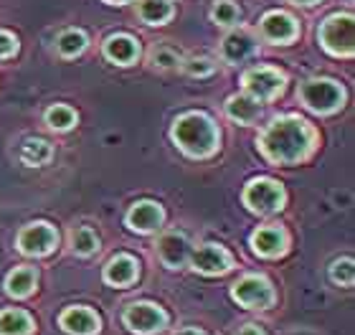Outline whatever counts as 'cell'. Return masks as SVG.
I'll list each match as a JSON object with an SVG mask.
<instances>
[{"instance_id": "cell-1", "label": "cell", "mask_w": 355, "mask_h": 335, "mask_svg": "<svg viewBox=\"0 0 355 335\" xmlns=\"http://www.w3.org/2000/svg\"><path fill=\"white\" fill-rule=\"evenodd\" d=\"M257 145L269 163L295 165L307 160L315 153L318 132L307 119L297 117V114H282L261 130Z\"/></svg>"}, {"instance_id": "cell-2", "label": "cell", "mask_w": 355, "mask_h": 335, "mask_svg": "<svg viewBox=\"0 0 355 335\" xmlns=\"http://www.w3.org/2000/svg\"><path fill=\"white\" fill-rule=\"evenodd\" d=\"M173 142L183 150L188 157H211L221 145V132L216 122L203 112H183L173 122Z\"/></svg>"}, {"instance_id": "cell-3", "label": "cell", "mask_w": 355, "mask_h": 335, "mask_svg": "<svg viewBox=\"0 0 355 335\" xmlns=\"http://www.w3.org/2000/svg\"><path fill=\"white\" fill-rule=\"evenodd\" d=\"M318 41L330 56L350 59L355 53V18L353 13H335L320 23Z\"/></svg>"}, {"instance_id": "cell-4", "label": "cell", "mask_w": 355, "mask_h": 335, "mask_svg": "<svg viewBox=\"0 0 355 335\" xmlns=\"http://www.w3.org/2000/svg\"><path fill=\"white\" fill-rule=\"evenodd\" d=\"M300 102L315 114H333L345 105V89L333 79H307L300 84Z\"/></svg>"}, {"instance_id": "cell-5", "label": "cell", "mask_w": 355, "mask_h": 335, "mask_svg": "<svg viewBox=\"0 0 355 335\" xmlns=\"http://www.w3.org/2000/svg\"><path fill=\"white\" fill-rule=\"evenodd\" d=\"M244 206L254 214H277L284 209V188L272 178H254L244 188Z\"/></svg>"}, {"instance_id": "cell-6", "label": "cell", "mask_w": 355, "mask_h": 335, "mask_svg": "<svg viewBox=\"0 0 355 335\" xmlns=\"http://www.w3.org/2000/svg\"><path fill=\"white\" fill-rule=\"evenodd\" d=\"M241 84H244V92L249 97L259 99V102H269V99H277L284 92L287 76L274 67H252L244 71Z\"/></svg>"}, {"instance_id": "cell-7", "label": "cell", "mask_w": 355, "mask_h": 335, "mask_svg": "<svg viewBox=\"0 0 355 335\" xmlns=\"http://www.w3.org/2000/svg\"><path fill=\"white\" fill-rule=\"evenodd\" d=\"M59 244V234L51 223L46 221H33L26 223L21 231H18V239H15V246L18 252L26 254V257H46L51 254Z\"/></svg>"}, {"instance_id": "cell-8", "label": "cell", "mask_w": 355, "mask_h": 335, "mask_svg": "<svg viewBox=\"0 0 355 335\" xmlns=\"http://www.w3.org/2000/svg\"><path fill=\"white\" fill-rule=\"evenodd\" d=\"M261 41L274 46H289L300 38V23L284 10H269L259 21Z\"/></svg>"}, {"instance_id": "cell-9", "label": "cell", "mask_w": 355, "mask_h": 335, "mask_svg": "<svg viewBox=\"0 0 355 335\" xmlns=\"http://www.w3.org/2000/svg\"><path fill=\"white\" fill-rule=\"evenodd\" d=\"M231 295H234V300H236L239 305L252 307V310H264V307H269L274 302L272 284L259 275L241 277V280L231 287Z\"/></svg>"}, {"instance_id": "cell-10", "label": "cell", "mask_w": 355, "mask_h": 335, "mask_svg": "<svg viewBox=\"0 0 355 335\" xmlns=\"http://www.w3.org/2000/svg\"><path fill=\"white\" fill-rule=\"evenodd\" d=\"M125 325L132 333L153 335L168 325V315L153 302H135L125 310Z\"/></svg>"}, {"instance_id": "cell-11", "label": "cell", "mask_w": 355, "mask_h": 335, "mask_svg": "<svg viewBox=\"0 0 355 335\" xmlns=\"http://www.w3.org/2000/svg\"><path fill=\"white\" fill-rule=\"evenodd\" d=\"M188 261L193 264L196 272L208 275V277L226 275V272L234 267V257H231V254L218 244H200L198 249H193L191 252Z\"/></svg>"}, {"instance_id": "cell-12", "label": "cell", "mask_w": 355, "mask_h": 335, "mask_svg": "<svg viewBox=\"0 0 355 335\" xmlns=\"http://www.w3.org/2000/svg\"><path fill=\"white\" fill-rule=\"evenodd\" d=\"M257 46H259V41L254 38V33H249L244 28H236V31H229L223 36L218 53H221V59L226 64H244L246 59H252L254 53H257Z\"/></svg>"}, {"instance_id": "cell-13", "label": "cell", "mask_w": 355, "mask_h": 335, "mask_svg": "<svg viewBox=\"0 0 355 335\" xmlns=\"http://www.w3.org/2000/svg\"><path fill=\"white\" fill-rule=\"evenodd\" d=\"M104 59L117 64V67H132L140 59V41L132 38L130 33H112L102 44Z\"/></svg>"}, {"instance_id": "cell-14", "label": "cell", "mask_w": 355, "mask_h": 335, "mask_svg": "<svg viewBox=\"0 0 355 335\" xmlns=\"http://www.w3.org/2000/svg\"><path fill=\"white\" fill-rule=\"evenodd\" d=\"M163 206L155 201H137L127 211V226L137 234H153L163 226Z\"/></svg>"}, {"instance_id": "cell-15", "label": "cell", "mask_w": 355, "mask_h": 335, "mask_svg": "<svg viewBox=\"0 0 355 335\" xmlns=\"http://www.w3.org/2000/svg\"><path fill=\"white\" fill-rule=\"evenodd\" d=\"M157 257L168 269H180L183 264H188V257H191V244L188 239L180 237V234H165L157 241Z\"/></svg>"}, {"instance_id": "cell-16", "label": "cell", "mask_w": 355, "mask_h": 335, "mask_svg": "<svg viewBox=\"0 0 355 335\" xmlns=\"http://www.w3.org/2000/svg\"><path fill=\"white\" fill-rule=\"evenodd\" d=\"M140 275V264L135 257L130 254H117L107 261L104 267V282L114 284V287H125V284H132Z\"/></svg>"}, {"instance_id": "cell-17", "label": "cell", "mask_w": 355, "mask_h": 335, "mask_svg": "<svg viewBox=\"0 0 355 335\" xmlns=\"http://www.w3.org/2000/svg\"><path fill=\"white\" fill-rule=\"evenodd\" d=\"M61 328L71 335H94L99 330V315L89 307H67L59 318Z\"/></svg>"}, {"instance_id": "cell-18", "label": "cell", "mask_w": 355, "mask_h": 335, "mask_svg": "<svg viewBox=\"0 0 355 335\" xmlns=\"http://www.w3.org/2000/svg\"><path fill=\"white\" fill-rule=\"evenodd\" d=\"M252 246L254 252L261 257H279L287 249V234L279 226H261L252 234Z\"/></svg>"}, {"instance_id": "cell-19", "label": "cell", "mask_w": 355, "mask_h": 335, "mask_svg": "<svg viewBox=\"0 0 355 335\" xmlns=\"http://www.w3.org/2000/svg\"><path fill=\"white\" fill-rule=\"evenodd\" d=\"M226 114L229 119L239 122V125H254L261 117V102L249 97V94H234L226 99Z\"/></svg>"}, {"instance_id": "cell-20", "label": "cell", "mask_w": 355, "mask_h": 335, "mask_svg": "<svg viewBox=\"0 0 355 335\" xmlns=\"http://www.w3.org/2000/svg\"><path fill=\"white\" fill-rule=\"evenodd\" d=\"M175 15L173 0H137V18L145 26H165Z\"/></svg>"}, {"instance_id": "cell-21", "label": "cell", "mask_w": 355, "mask_h": 335, "mask_svg": "<svg viewBox=\"0 0 355 335\" xmlns=\"http://www.w3.org/2000/svg\"><path fill=\"white\" fill-rule=\"evenodd\" d=\"M38 282V275L33 267H15L6 277V292L10 298H28Z\"/></svg>"}, {"instance_id": "cell-22", "label": "cell", "mask_w": 355, "mask_h": 335, "mask_svg": "<svg viewBox=\"0 0 355 335\" xmlns=\"http://www.w3.org/2000/svg\"><path fill=\"white\" fill-rule=\"evenodd\" d=\"M87 46H89V38L82 28L61 31L59 38H56V51H59L61 59H76V56H82Z\"/></svg>"}, {"instance_id": "cell-23", "label": "cell", "mask_w": 355, "mask_h": 335, "mask_svg": "<svg viewBox=\"0 0 355 335\" xmlns=\"http://www.w3.org/2000/svg\"><path fill=\"white\" fill-rule=\"evenodd\" d=\"M53 157V148L41 137H31V140L23 142L21 148V163L28 165V168H41Z\"/></svg>"}, {"instance_id": "cell-24", "label": "cell", "mask_w": 355, "mask_h": 335, "mask_svg": "<svg viewBox=\"0 0 355 335\" xmlns=\"http://www.w3.org/2000/svg\"><path fill=\"white\" fill-rule=\"evenodd\" d=\"M33 320L23 310H3L0 313V335H28Z\"/></svg>"}, {"instance_id": "cell-25", "label": "cell", "mask_w": 355, "mask_h": 335, "mask_svg": "<svg viewBox=\"0 0 355 335\" xmlns=\"http://www.w3.org/2000/svg\"><path fill=\"white\" fill-rule=\"evenodd\" d=\"M150 64H153L155 69L171 71V69H178L180 64H183V53L178 51L175 46L168 44V41H163V44L153 46V51H150Z\"/></svg>"}, {"instance_id": "cell-26", "label": "cell", "mask_w": 355, "mask_h": 335, "mask_svg": "<svg viewBox=\"0 0 355 335\" xmlns=\"http://www.w3.org/2000/svg\"><path fill=\"white\" fill-rule=\"evenodd\" d=\"M211 18L221 28H236L241 23V8L234 0H216L214 8H211Z\"/></svg>"}, {"instance_id": "cell-27", "label": "cell", "mask_w": 355, "mask_h": 335, "mask_svg": "<svg viewBox=\"0 0 355 335\" xmlns=\"http://www.w3.org/2000/svg\"><path fill=\"white\" fill-rule=\"evenodd\" d=\"M46 125L51 127V130H56V132H67V130H71V127L76 125V112L71 110V107L67 105H53L46 110L44 114Z\"/></svg>"}, {"instance_id": "cell-28", "label": "cell", "mask_w": 355, "mask_h": 335, "mask_svg": "<svg viewBox=\"0 0 355 335\" xmlns=\"http://www.w3.org/2000/svg\"><path fill=\"white\" fill-rule=\"evenodd\" d=\"M71 249L79 257H92L94 252H99V237L89 226H79L71 231Z\"/></svg>"}, {"instance_id": "cell-29", "label": "cell", "mask_w": 355, "mask_h": 335, "mask_svg": "<svg viewBox=\"0 0 355 335\" xmlns=\"http://www.w3.org/2000/svg\"><path fill=\"white\" fill-rule=\"evenodd\" d=\"M330 277L333 282L343 284V287H353L355 282V264L350 257H343V259H335L333 267H330Z\"/></svg>"}, {"instance_id": "cell-30", "label": "cell", "mask_w": 355, "mask_h": 335, "mask_svg": "<svg viewBox=\"0 0 355 335\" xmlns=\"http://www.w3.org/2000/svg\"><path fill=\"white\" fill-rule=\"evenodd\" d=\"M183 71L185 74H191V76H208V74H214L216 71V64L211 59H183Z\"/></svg>"}, {"instance_id": "cell-31", "label": "cell", "mask_w": 355, "mask_h": 335, "mask_svg": "<svg viewBox=\"0 0 355 335\" xmlns=\"http://www.w3.org/2000/svg\"><path fill=\"white\" fill-rule=\"evenodd\" d=\"M18 53V38L10 31L0 28V59H10Z\"/></svg>"}, {"instance_id": "cell-32", "label": "cell", "mask_w": 355, "mask_h": 335, "mask_svg": "<svg viewBox=\"0 0 355 335\" xmlns=\"http://www.w3.org/2000/svg\"><path fill=\"white\" fill-rule=\"evenodd\" d=\"M239 335H264V333H261L257 325H244V328L239 330Z\"/></svg>"}, {"instance_id": "cell-33", "label": "cell", "mask_w": 355, "mask_h": 335, "mask_svg": "<svg viewBox=\"0 0 355 335\" xmlns=\"http://www.w3.org/2000/svg\"><path fill=\"white\" fill-rule=\"evenodd\" d=\"M287 3H292V6H302V8H312V6H318L320 0H287Z\"/></svg>"}, {"instance_id": "cell-34", "label": "cell", "mask_w": 355, "mask_h": 335, "mask_svg": "<svg viewBox=\"0 0 355 335\" xmlns=\"http://www.w3.org/2000/svg\"><path fill=\"white\" fill-rule=\"evenodd\" d=\"M175 335H203L200 330H196V328H183V330H178Z\"/></svg>"}, {"instance_id": "cell-35", "label": "cell", "mask_w": 355, "mask_h": 335, "mask_svg": "<svg viewBox=\"0 0 355 335\" xmlns=\"http://www.w3.org/2000/svg\"><path fill=\"white\" fill-rule=\"evenodd\" d=\"M107 6H125V3H130V0H104Z\"/></svg>"}]
</instances>
